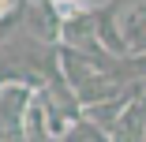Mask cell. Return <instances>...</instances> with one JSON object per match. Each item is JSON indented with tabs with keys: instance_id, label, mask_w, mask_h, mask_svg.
Listing matches in <instances>:
<instances>
[{
	"instance_id": "1",
	"label": "cell",
	"mask_w": 146,
	"mask_h": 142,
	"mask_svg": "<svg viewBox=\"0 0 146 142\" xmlns=\"http://www.w3.org/2000/svg\"><path fill=\"white\" fill-rule=\"evenodd\" d=\"M34 94L38 90L23 86V82H4V86H0V131H4L8 138L19 135L26 112H30V105H34Z\"/></svg>"
},
{
	"instance_id": "2",
	"label": "cell",
	"mask_w": 146,
	"mask_h": 142,
	"mask_svg": "<svg viewBox=\"0 0 146 142\" xmlns=\"http://www.w3.org/2000/svg\"><path fill=\"white\" fill-rule=\"evenodd\" d=\"M23 26L30 30V38L45 49L60 45V11H56V0H38V4H26Z\"/></svg>"
},
{
	"instance_id": "3",
	"label": "cell",
	"mask_w": 146,
	"mask_h": 142,
	"mask_svg": "<svg viewBox=\"0 0 146 142\" xmlns=\"http://www.w3.org/2000/svg\"><path fill=\"white\" fill-rule=\"evenodd\" d=\"M116 30L127 56H146V4H116Z\"/></svg>"
},
{
	"instance_id": "4",
	"label": "cell",
	"mask_w": 146,
	"mask_h": 142,
	"mask_svg": "<svg viewBox=\"0 0 146 142\" xmlns=\"http://www.w3.org/2000/svg\"><path fill=\"white\" fill-rule=\"evenodd\" d=\"M142 135H146V105H142V97H135L124 108V116L112 124L109 142H142Z\"/></svg>"
},
{
	"instance_id": "5",
	"label": "cell",
	"mask_w": 146,
	"mask_h": 142,
	"mask_svg": "<svg viewBox=\"0 0 146 142\" xmlns=\"http://www.w3.org/2000/svg\"><path fill=\"white\" fill-rule=\"evenodd\" d=\"M98 45L112 60H124L127 56V49L120 41V30H116V4H98Z\"/></svg>"
},
{
	"instance_id": "6",
	"label": "cell",
	"mask_w": 146,
	"mask_h": 142,
	"mask_svg": "<svg viewBox=\"0 0 146 142\" xmlns=\"http://www.w3.org/2000/svg\"><path fill=\"white\" fill-rule=\"evenodd\" d=\"M60 142H109V135H105L101 127H94L90 120H75V124L64 131Z\"/></svg>"
},
{
	"instance_id": "7",
	"label": "cell",
	"mask_w": 146,
	"mask_h": 142,
	"mask_svg": "<svg viewBox=\"0 0 146 142\" xmlns=\"http://www.w3.org/2000/svg\"><path fill=\"white\" fill-rule=\"evenodd\" d=\"M142 142H146V135H142Z\"/></svg>"
}]
</instances>
